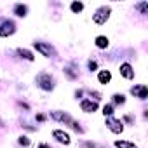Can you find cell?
I'll use <instances>...</instances> for the list:
<instances>
[{
	"label": "cell",
	"mask_w": 148,
	"mask_h": 148,
	"mask_svg": "<svg viewBox=\"0 0 148 148\" xmlns=\"http://www.w3.org/2000/svg\"><path fill=\"white\" fill-rule=\"evenodd\" d=\"M37 84H38V87L42 91H52L54 86H56L52 75H51V73H47V71H40L38 75H37Z\"/></svg>",
	"instance_id": "6da1fadb"
},
{
	"label": "cell",
	"mask_w": 148,
	"mask_h": 148,
	"mask_svg": "<svg viewBox=\"0 0 148 148\" xmlns=\"http://www.w3.org/2000/svg\"><path fill=\"white\" fill-rule=\"evenodd\" d=\"M110 14H112V7H110V5H101V7L92 14V21H94L96 25H105V23L108 21Z\"/></svg>",
	"instance_id": "7a4b0ae2"
},
{
	"label": "cell",
	"mask_w": 148,
	"mask_h": 148,
	"mask_svg": "<svg viewBox=\"0 0 148 148\" xmlns=\"http://www.w3.org/2000/svg\"><path fill=\"white\" fill-rule=\"evenodd\" d=\"M33 49L37 52H40L42 56H45V58H56L58 56L56 49L51 44H47V42H33Z\"/></svg>",
	"instance_id": "3957f363"
},
{
	"label": "cell",
	"mask_w": 148,
	"mask_h": 148,
	"mask_svg": "<svg viewBox=\"0 0 148 148\" xmlns=\"http://www.w3.org/2000/svg\"><path fill=\"white\" fill-rule=\"evenodd\" d=\"M51 119H54L56 122H61V124H64V125H70V127H73V124H75V120H73L66 112H61V110L51 112Z\"/></svg>",
	"instance_id": "277c9868"
},
{
	"label": "cell",
	"mask_w": 148,
	"mask_h": 148,
	"mask_svg": "<svg viewBox=\"0 0 148 148\" xmlns=\"http://www.w3.org/2000/svg\"><path fill=\"white\" fill-rule=\"evenodd\" d=\"M16 33V23L11 19H5L0 23V37H11Z\"/></svg>",
	"instance_id": "5b68a950"
},
{
	"label": "cell",
	"mask_w": 148,
	"mask_h": 148,
	"mask_svg": "<svg viewBox=\"0 0 148 148\" xmlns=\"http://www.w3.org/2000/svg\"><path fill=\"white\" fill-rule=\"evenodd\" d=\"M106 127L113 132V134H120L124 131V122L119 120V119H113V117H108L106 119Z\"/></svg>",
	"instance_id": "8992f818"
},
{
	"label": "cell",
	"mask_w": 148,
	"mask_h": 148,
	"mask_svg": "<svg viewBox=\"0 0 148 148\" xmlns=\"http://www.w3.org/2000/svg\"><path fill=\"white\" fill-rule=\"evenodd\" d=\"M131 94L136 96V98H139V99H146V96H148V87H146L145 84L134 86V87H131Z\"/></svg>",
	"instance_id": "52a82bcc"
},
{
	"label": "cell",
	"mask_w": 148,
	"mask_h": 148,
	"mask_svg": "<svg viewBox=\"0 0 148 148\" xmlns=\"http://www.w3.org/2000/svg\"><path fill=\"white\" fill-rule=\"evenodd\" d=\"M80 110L86 112V113H94L98 110V101H92V99H82L80 101Z\"/></svg>",
	"instance_id": "ba28073f"
},
{
	"label": "cell",
	"mask_w": 148,
	"mask_h": 148,
	"mask_svg": "<svg viewBox=\"0 0 148 148\" xmlns=\"http://www.w3.org/2000/svg\"><path fill=\"white\" fill-rule=\"evenodd\" d=\"M52 138L56 139V141H59V143H63V145H70V134L68 132H64V131H61V129H56V131H52Z\"/></svg>",
	"instance_id": "9c48e42d"
},
{
	"label": "cell",
	"mask_w": 148,
	"mask_h": 148,
	"mask_svg": "<svg viewBox=\"0 0 148 148\" xmlns=\"http://www.w3.org/2000/svg\"><path fill=\"white\" fill-rule=\"evenodd\" d=\"M63 71H64V75H66L68 80H77L79 79V70H77V66L73 64V63L71 64H66Z\"/></svg>",
	"instance_id": "30bf717a"
},
{
	"label": "cell",
	"mask_w": 148,
	"mask_h": 148,
	"mask_svg": "<svg viewBox=\"0 0 148 148\" xmlns=\"http://www.w3.org/2000/svg\"><path fill=\"white\" fill-rule=\"evenodd\" d=\"M119 71H120V75H122L124 79H127V80H132V79H134V70H132V66H131L129 63H122Z\"/></svg>",
	"instance_id": "8fae6325"
},
{
	"label": "cell",
	"mask_w": 148,
	"mask_h": 148,
	"mask_svg": "<svg viewBox=\"0 0 148 148\" xmlns=\"http://www.w3.org/2000/svg\"><path fill=\"white\" fill-rule=\"evenodd\" d=\"M110 80H112V73H110V70H101V71L98 73V82H99V84L106 86V84H110Z\"/></svg>",
	"instance_id": "7c38bea8"
},
{
	"label": "cell",
	"mask_w": 148,
	"mask_h": 148,
	"mask_svg": "<svg viewBox=\"0 0 148 148\" xmlns=\"http://www.w3.org/2000/svg\"><path fill=\"white\" fill-rule=\"evenodd\" d=\"M14 14H16L18 18H26V14H28V5H26V4H16V5H14Z\"/></svg>",
	"instance_id": "4fadbf2b"
},
{
	"label": "cell",
	"mask_w": 148,
	"mask_h": 148,
	"mask_svg": "<svg viewBox=\"0 0 148 148\" xmlns=\"http://www.w3.org/2000/svg\"><path fill=\"white\" fill-rule=\"evenodd\" d=\"M96 47L98 49H106L108 45H110V40H108V37H105V35H99V37H96Z\"/></svg>",
	"instance_id": "5bb4252c"
},
{
	"label": "cell",
	"mask_w": 148,
	"mask_h": 148,
	"mask_svg": "<svg viewBox=\"0 0 148 148\" xmlns=\"http://www.w3.org/2000/svg\"><path fill=\"white\" fill-rule=\"evenodd\" d=\"M16 52H18L19 58H23V59H26V61H33V59H35V56H33L32 51H28V49H21V47H19Z\"/></svg>",
	"instance_id": "9a60e30c"
},
{
	"label": "cell",
	"mask_w": 148,
	"mask_h": 148,
	"mask_svg": "<svg viewBox=\"0 0 148 148\" xmlns=\"http://www.w3.org/2000/svg\"><path fill=\"white\" fill-rule=\"evenodd\" d=\"M113 145H115V148H138V146H136L134 143H131V141H125V139L115 141Z\"/></svg>",
	"instance_id": "2e32d148"
},
{
	"label": "cell",
	"mask_w": 148,
	"mask_h": 148,
	"mask_svg": "<svg viewBox=\"0 0 148 148\" xmlns=\"http://www.w3.org/2000/svg\"><path fill=\"white\" fill-rule=\"evenodd\" d=\"M70 9H71V12L79 14V12H82V11H84V4H82V2H71Z\"/></svg>",
	"instance_id": "e0dca14e"
},
{
	"label": "cell",
	"mask_w": 148,
	"mask_h": 148,
	"mask_svg": "<svg viewBox=\"0 0 148 148\" xmlns=\"http://www.w3.org/2000/svg\"><path fill=\"white\" fill-rule=\"evenodd\" d=\"M112 98H113V103H115V105H124V103H125V96H124V94H119V92H117V94H113Z\"/></svg>",
	"instance_id": "ac0fdd59"
},
{
	"label": "cell",
	"mask_w": 148,
	"mask_h": 148,
	"mask_svg": "<svg viewBox=\"0 0 148 148\" xmlns=\"http://www.w3.org/2000/svg\"><path fill=\"white\" fill-rule=\"evenodd\" d=\"M136 9H138L141 14H146V12H148V2H139V4H136Z\"/></svg>",
	"instance_id": "d6986e66"
},
{
	"label": "cell",
	"mask_w": 148,
	"mask_h": 148,
	"mask_svg": "<svg viewBox=\"0 0 148 148\" xmlns=\"http://www.w3.org/2000/svg\"><path fill=\"white\" fill-rule=\"evenodd\" d=\"M103 115L105 117H112L113 115V105H105L103 106Z\"/></svg>",
	"instance_id": "ffe728a7"
},
{
	"label": "cell",
	"mask_w": 148,
	"mask_h": 148,
	"mask_svg": "<svg viewBox=\"0 0 148 148\" xmlns=\"http://www.w3.org/2000/svg\"><path fill=\"white\" fill-rule=\"evenodd\" d=\"M18 143H19L21 146H30L32 139H30L28 136H19V138H18Z\"/></svg>",
	"instance_id": "44dd1931"
},
{
	"label": "cell",
	"mask_w": 148,
	"mask_h": 148,
	"mask_svg": "<svg viewBox=\"0 0 148 148\" xmlns=\"http://www.w3.org/2000/svg\"><path fill=\"white\" fill-rule=\"evenodd\" d=\"M87 68H89L91 71H96V70H98V63H96L94 59H89V61H87Z\"/></svg>",
	"instance_id": "7402d4cb"
},
{
	"label": "cell",
	"mask_w": 148,
	"mask_h": 148,
	"mask_svg": "<svg viewBox=\"0 0 148 148\" xmlns=\"http://www.w3.org/2000/svg\"><path fill=\"white\" fill-rule=\"evenodd\" d=\"M91 96H94V101H98V99H101V94H99L98 91H91Z\"/></svg>",
	"instance_id": "603a6c76"
},
{
	"label": "cell",
	"mask_w": 148,
	"mask_h": 148,
	"mask_svg": "<svg viewBox=\"0 0 148 148\" xmlns=\"http://www.w3.org/2000/svg\"><path fill=\"white\" fill-rule=\"evenodd\" d=\"M37 120H38V122H44V120H45V115L38 113V115H37Z\"/></svg>",
	"instance_id": "cb8c5ba5"
},
{
	"label": "cell",
	"mask_w": 148,
	"mask_h": 148,
	"mask_svg": "<svg viewBox=\"0 0 148 148\" xmlns=\"http://www.w3.org/2000/svg\"><path fill=\"white\" fill-rule=\"evenodd\" d=\"M84 146H86V148H96V145H94V143H89V141L84 143Z\"/></svg>",
	"instance_id": "d4e9b609"
},
{
	"label": "cell",
	"mask_w": 148,
	"mask_h": 148,
	"mask_svg": "<svg viewBox=\"0 0 148 148\" xmlns=\"http://www.w3.org/2000/svg\"><path fill=\"white\" fill-rule=\"evenodd\" d=\"M124 120H125V122H129V124H132V117H131V115H125V117H124Z\"/></svg>",
	"instance_id": "484cf974"
},
{
	"label": "cell",
	"mask_w": 148,
	"mask_h": 148,
	"mask_svg": "<svg viewBox=\"0 0 148 148\" xmlns=\"http://www.w3.org/2000/svg\"><path fill=\"white\" fill-rule=\"evenodd\" d=\"M80 96H82V89H79V91H75V98H77V99H79V98H80Z\"/></svg>",
	"instance_id": "4316f807"
},
{
	"label": "cell",
	"mask_w": 148,
	"mask_h": 148,
	"mask_svg": "<svg viewBox=\"0 0 148 148\" xmlns=\"http://www.w3.org/2000/svg\"><path fill=\"white\" fill-rule=\"evenodd\" d=\"M38 148H52V146H49V145H45V143H40Z\"/></svg>",
	"instance_id": "83f0119b"
},
{
	"label": "cell",
	"mask_w": 148,
	"mask_h": 148,
	"mask_svg": "<svg viewBox=\"0 0 148 148\" xmlns=\"http://www.w3.org/2000/svg\"><path fill=\"white\" fill-rule=\"evenodd\" d=\"M2 125H4V122H2V120H0V127H2Z\"/></svg>",
	"instance_id": "f1b7e54d"
}]
</instances>
